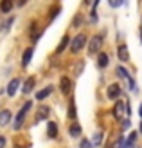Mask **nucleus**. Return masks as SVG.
Returning <instances> with one entry per match:
<instances>
[{"mask_svg":"<svg viewBox=\"0 0 142 148\" xmlns=\"http://www.w3.org/2000/svg\"><path fill=\"white\" fill-rule=\"evenodd\" d=\"M124 114H126V105L122 101H117L115 107H113V117H115V119H122Z\"/></svg>","mask_w":142,"mask_h":148,"instance_id":"4","label":"nucleus"},{"mask_svg":"<svg viewBox=\"0 0 142 148\" xmlns=\"http://www.w3.org/2000/svg\"><path fill=\"white\" fill-rule=\"evenodd\" d=\"M76 101L74 99H70V107H69V117L70 119H76Z\"/></svg>","mask_w":142,"mask_h":148,"instance_id":"21","label":"nucleus"},{"mask_svg":"<svg viewBox=\"0 0 142 148\" xmlns=\"http://www.w3.org/2000/svg\"><path fill=\"white\" fill-rule=\"evenodd\" d=\"M81 132H83V128H81L77 123H74L72 127L69 128V134H70L72 137H79V136H81Z\"/></svg>","mask_w":142,"mask_h":148,"instance_id":"19","label":"nucleus"},{"mask_svg":"<svg viewBox=\"0 0 142 148\" xmlns=\"http://www.w3.org/2000/svg\"><path fill=\"white\" fill-rule=\"evenodd\" d=\"M33 88H34V78L31 76V78H27L25 85H22V92H24V94H29Z\"/></svg>","mask_w":142,"mask_h":148,"instance_id":"14","label":"nucleus"},{"mask_svg":"<svg viewBox=\"0 0 142 148\" xmlns=\"http://www.w3.org/2000/svg\"><path fill=\"white\" fill-rule=\"evenodd\" d=\"M135 141H137V132H131L128 136V139H124V148H133Z\"/></svg>","mask_w":142,"mask_h":148,"instance_id":"15","label":"nucleus"},{"mask_svg":"<svg viewBox=\"0 0 142 148\" xmlns=\"http://www.w3.org/2000/svg\"><path fill=\"white\" fill-rule=\"evenodd\" d=\"M101 45H103V38H101V36H94V38L90 40V43H88V51H90V54L99 53Z\"/></svg>","mask_w":142,"mask_h":148,"instance_id":"3","label":"nucleus"},{"mask_svg":"<svg viewBox=\"0 0 142 148\" xmlns=\"http://www.w3.org/2000/svg\"><path fill=\"white\" fill-rule=\"evenodd\" d=\"M31 107H33V103H31V101H25V105L20 108V112H18V116H16V119H14V130H20V128H22V123H24V119H25L27 112L31 110Z\"/></svg>","mask_w":142,"mask_h":148,"instance_id":"1","label":"nucleus"},{"mask_svg":"<svg viewBox=\"0 0 142 148\" xmlns=\"http://www.w3.org/2000/svg\"><path fill=\"white\" fill-rule=\"evenodd\" d=\"M97 65H99L101 69H104L108 65V54H104V53H99L97 54Z\"/></svg>","mask_w":142,"mask_h":148,"instance_id":"18","label":"nucleus"},{"mask_svg":"<svg viewBox=\"0 0 142 148\" xmlns=\"http://www.w3.org/2000/svg\"><path fill=\"white\" fill-rule=\"evenodd\" d=\"M140 132H142V123H140Z\"/></svg>","mask_w":142,"mask_h":148,"instance_id":"34","label":"nucleus"},{"mask_svg":"<svg viewBox=\"0 0 142 148\" xmlns=\"http://www.w3.org/2000/svg\"><path fill=\"white\" fill-rule=\"evenodd\" d=\"M13 9V0H0V11L2 13H11Z\"/></svg>","mask_w":142,"mask_h":148,"instance_id":"16","label":"nucleus"},{"mask_svg":"<svg viewBox=\"0 0 142 148\" xmlns=\"http://www.w3.org/2000/svg\"><path fill=\"white\" fill-rule=\"evenodd\" d=\"M11 24H13V16H11L9 20L5 22V24H4V27H2V29H4V31H5V29H9V25H11Z\"/></svg>","mask_w":142,"mask_h":148,"instance_id":"27","label":"nucleus"},{"mask_svg":"<svg viewBox=\"0 0 142 148\" xmlns=\"http://www.w3.org/2000/svg\"><path fill=\"white\" fill-rule=\"evenodd\" d=\"M59 87H61V92L63 94H69L72 90V81H70V78L69 76H63L61 81H59Z\"/></svg>","mask_w":142,"mask_h":148,"instance_id":"7","label":"nucleus"},{"mask_svg":"<svg viewBox=\"0 0 142 148\" xmlns=\"http://www.w3.org/2000/svg\"><path fill=\"white\" fill-rule=\"evenodd\" d=\"M52 90H54V87H52V85H47L45 88H41V90L36 94V99H45L47 96H50V92H52Z\"/></svg>","mask_w":142,"mask_h":148,"instance_id":"13","label":"nucleus"},{"mask_svg":"<svg viewBox=\"0 0 142 148\" xmlns=\"http://www.w3.org/2000/svg\"><path fill=\"white\" fill-rule=\"evenodd\" d=\"M33 53H34V49H33V47H27V49L24 51V56H22V65H24V67H27V65L31 63Z\"/></svg>","mask_w":142,"mask_h":148,"instance_id":"9","label":"nucleus"},{"mask_svg":"<svg viewBox=\"0 0 142 148\" xmlns=\"http://www.w3.org/2000/svg\"><path fill=\"white\" fill-rule=\"evenodd\" d=\"M59 11H61V7H59V5H56L54 9L50 11V16H49V20H54V18L58 16V14H59Z\"/></svg>","mask_w":142,"mask_h":148,"instance_id":"23","label":"nucleus"},{"mask_svg":"<svg viewBox=\"0 0 142 148\" xmlns=\"http://www.w3.org/2000/svg\"><path fill=\"white\" fill-rule=\"evenodd\" d=\"M130 125H131V123H130V119H126V121L122 123V130H126V128H130Z\"/></svg>","mask_w":142,"mask_h":148,"instance_id":"28","label":"nucleus"},{"mask_svg":"<svg viewBox=\"0 0 142 148\" xmlns=\"http://www.w3.org/2000/svg\"><path fill=\"white\" fill-rule=\"evenodd\" d=\"M13 148H24V146H20V145H14V146H13Z\"/></svg>","mask_w":142,"mask_h":148,"instance_id":"32","label":"nucleus"},{"mask_svg":"<svg viewBox=\"0 0 142 148\" xmlns=\"http://www.w3.org/2000/svg\"><path fill=\"white\" fill-rule=\"evenodd\" d=\"M117 74H119V76H122V78H126V79H130V78H131L130 74L126 72V69H124V67H117Z\"/></svg>","mask_w":142,"mask_h":148,"instance_id":"22","label":"nucleus"},{"mask_svg":"<svg viewBox=\"0 0 142 148\" xmlns=\"http://www.w3.org/2000/svg\"><path fill=\"white\" fill-rule=\"evenodd\" d=\"M49 112H50V108H49L47 105H41V107L38 108V116H36V119H38V121L47 119V117H49Z\"/></svg>","mask_w":142,"mask_h":148,"instance_id":"10","label":"nucleus"},{"mask_svg":"<svg viewBox=\"0 0 142 148\" xmlns=\"http://www.w3.org/2000/svg\"><path fill=\"white\" fill-rule=\"evenodd\" d=\"M140 42H142V27H140Z\"/></svg>","mask_w":142,"mask_h":148,"instance_id":"33","label":"nucleus"},{"mask_svg":"<svg viewBox=\"0 0 142 148\" xmlns=\"http://www.w3.org/2000/svg\"><path fill=\"white\" fill-rule=\"evenodd\" d=\"M101 143H103V132H95L94 137H92V141H90L92 148L94 146H101Z\"/></svg>","mask_w":142,"mask_h":148,"instance_id":"20","label":"nucleus"},{"mask_svg":"<svg viewBox=\"0 0 142 148\" xmlns=\"http://www.w3.org/2000/svg\"><path fill=\"white\" fill-rule=\"evenodd\" d=\"M108 2H110L111 7H121L124 4V0H108Z\"/></svg>","mask_w":142,"mask_h":148,"instance_id":"24","label":"nucleus"},{"mask_svg":"<svg viewBox=\"0 0 142 148\" xmlns=\"http://www.w3.org/2000/svg\"><path fill=\"white\" fill-rule=\"evenodd\" d=\"M79 148H92V145H90V141H88V139H83V141H81V145H79Z\"/></svg>","mask_w":142,"mask_h":148,"instance_id":"25","label":"nucleus"},{"mask_svg":"<svg viewBox=\"0 0 142 148\" xmlns=\"http://www.w3.org/2000/svg\"><path fill=\"white\" fill-rule=\"evenodd\" d=\"M139 116L142 117V103H140V107H139Z\"/></svg>","mask_w":142,"mask_h":148,"instance_id":"30","label":"nucleus"},{"mask_svg":"<svg viewBox=\"0 0 142 148\" xmlns=\"http://www.w3.org/2000/svg\"><path fill=\"white\" fill-rule=\"evenodd\" d=\"M69 43H70V36H69V34H65L63 38H61V43H59L58 49H56V53H58V54H61L63 51H65V47L69 45Z\"/></svg>","mask_w":142,"mask_h":148,"instance_id":"17","label":"nucleus"},{"mask_svg":"<svg viewBox=\"0 0 142 148\" xmlns=\"http://www.w3.org/2000/svg\"><path fill=\"white\" fill-rule=\"evenodd\" d=\"M56 136H58V125L54 121H49V125H47V137L54 139Z\"/></svg>","mask_w":142,"mask_h":148,"instance_id":"11","label":"nucleus"},{"mask_svg":"<svg viewBox=\"0 0 142 148\" xmlns=\"http://www.w3.org/2000/svg\"><path fill=\"white\" fill-rule=\"evenodd\" d=\"M117 56H119V60L121 62H128V58H130V51L126 45H119L117 49Z\"/></svg>","mask_w":142,"mask_h":148,"instance_id":"8","label":"nucleus"},{"mask_svg":"<svg viewBox=\"0 0 142 148\" xmlns=\"http://www.w3.org/2000/svg\"><path fill=\"white\" fill-rule=\"evenodd\" d=\"M135 148H139V146H135Z\"/></svg>","mask_w":142,"mask_h":148,"instance_id":"35","label":"nucleus"},{"mask_svg":"<svg viewBox=\"0 0 142 148\" xmlns=\"http://www.w3.org/2000/svg\"><path fill=\"white\" fill-rule=\"evenodd\" d=\"M85 43H86V36L85 34H77L76 38L72 40V43H70V51H72V53H79V51L83 49Z\"/></svg>","mask_w":142,"mask_h":148,"instance_id":"2","label":"nucleus"},{"mask_svg":"<svg viewBox=\"0 0 142 148\" xmlns=\"http://www.w3.org/2000/svg\"><path fill=\"white\" fill-rule=\"evenodd\" d=\"M20 83H22V81H20L18 78L11 79V81H9V85H7V88H5V92L9 94V96H14V94H16V90H18V87H20Z\"/></svg>","mask_w":142,"mask_h":148,"instance_id":"6","label":"nucleus"},{"mask_svg":"<svg viewBox=\"0 0 142 148\" xmlns=\"http://www.w3.org/2000/svg\"><path fill=\"white\" fill-rule=\"evenodd\" d=\"M92 2H94V0H85V4H86V5H88V4H92Z\"/></svg>","mask_w":142,"mask_h":148,"instance_id":"31","label":"nucleus"},{"mask_svg":"<svg viewBox=\"0 0 142 148\" xmlns=\"http://www.w3.org/2000/svg\"><path fill=\"white\" fill-rule=\"evenodd\" d=\"M113 148H124V139L121 137V139H119V141H117V145H115Z\"/></svg>","mask_w":142,"mask_h":148,"instance_id":"26","label":"nucleus"},{"mask_svg":"<svg viewBox=\"0 0 142 148\" xmlns=\"http://www.w3.org/2000/svg\"><path fill=\"white\" fill-rule=\"evenodd\" d=\"M4 146H5V137L0 136V148H4Z\"/></svg>","mask_w":142,"mask_h":148,"instance_id":"29","label":"nucleus"},{"mask_svg":"<svg viewBox=\"0 0 142 148\" xmlns=\"http://www.w3.org/2000/svg\"><path fill=\"white\" fill-rule=\"evenodd\" d=\"M9 123H11V112L9 110H2L0 112V127H5Z\"/></svg>","mask_w":142,"mask_h":148,"instance_id":"12","label":"nucleus"},{"mask_svg":"<svg viewBox=\"0 0 142 148\" xmlns=\"http://www.w3.org/2000/svg\"><path fill=\"white\" fill-rule=\"evenodd\" d=\"M108 98L110 99H119V96H121V87H119L117 83H111L110 87H108Z\"/></svg>","mask_w":142,"mask_h":148,"instance_id":"5","label":"nucleus"}]
</instances>
